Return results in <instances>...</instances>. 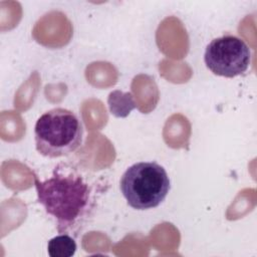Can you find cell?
Wrapping results in <instances>:
<instances>
[{"instance_id":"obj_1","label":"cell","mask_w":257,"mask_h":257,"mask_svg":"<svg viewBox=\"0 0 257 257\" xmlns=\"http://www.w3.org/2000/svg\"><path fill=\"white\" fill-rule=\"evenodd\" d=\"M34 180L38 203L61 234L79 228L94 209L93 188L75 168L60 164L48 179Z\"/></svg>"},{"instance_id":"obj_2","label":"cell","mask_w":257,"mask_h":257,"mask_svg":"<svg viewBox=\"0 0 257 257\" xmlns=\"http://www.w3.org/2000/svg\"><path fill=\"white\" fill-rule=\"evenodd\" d=\"M83 126L70 109L55 107L45 111L34 126L37 152L55 159L74 153L82 144Z\"/></svg>"},{"instance_id":"obj_3","label":"cell","mask_w":257,"mask_h":257,"mask_svg":"<svg viewBox=\"0 0 257 257\" xmlns=\"http://www.w3.org/2000/svg\"><path fill=\"white\" fill-rule=\"evenodd\" d=\"M119 188L128 206L148 210L158 207L166 199L171 184L164 167L156 162H139L122 174Z\"/></svg>"},{"instance_id":"obj_4","label":"cell","mask_w":257,"mask_h":257,"mask_svg":"<svg viewBox=\"0 0 257 257\" xmlns=\"http://www.w3.org/2000/svg\"><path fill=\"white\" fill-rule=\"evenodd\" d=\"M251 53L248 45L234 35L213 39L206 47L204 61L216 75L228 78L245 72L250 64Z\"/></svg>"},{"instance_id":"obj_5","label":"cell","mask_w":257,"mask_h":257,"mask_svg":"<svg viewBox=\"0 0 257 257\" xmlns=\"http://www.w3.org/2000/svg\"><path fill=\"white\" fill-rule=\"evenodd\" d=\"M77 249L74 239L68 234H60L48 241L47 252L50 257H71Z\"/></svg>"}]
</instances>
